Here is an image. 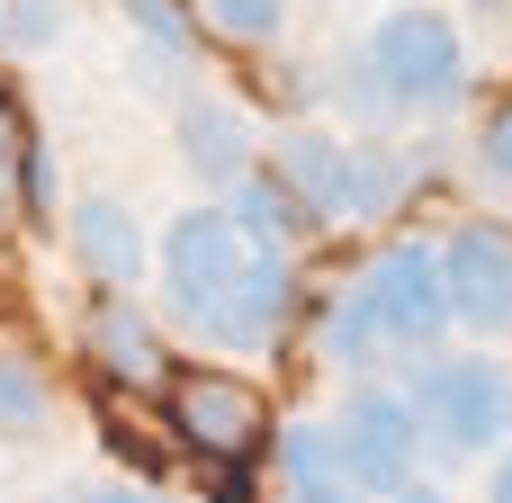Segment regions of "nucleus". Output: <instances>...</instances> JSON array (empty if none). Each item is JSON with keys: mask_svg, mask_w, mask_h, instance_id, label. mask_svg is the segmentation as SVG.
Masks as SVG:
<instances>
[{"mask_svg": "<svg viewBox=\"0 0 512 503\" xmlns=\"http://www.w3.org/2000/svg\"><path fill=\"white\" fill-rule=\"evenodd\" d=\"M405 405H414L432 459H486V450L504 441L512 378L486 351H423V360L405 369Z\"/></svg>", "mask_w": 512, "mask_h": 503, "instance_id": "nucleus-1", "label": "nucleus"}, {"mask_svg": "<svg viewBox=\"0 0 512 503\" xmlns=\"http://www.w3.org/2000/svg\"><path fill=\"white\" fill-rule=\"evenodd\" d=\"M360 54L378 63V81H387V99H396L405 117H450V108L468 99V45H459V27H450L441 9H423V0L387 9V18L360 36Z\"/></svg>", "mask_w": 512, "mask_h": 503, "instance_id": "nucleus-2", "label": "nucleus"}, {"mask_svg": "<svg viewBox=\"0 0 512 503\" xmlns=\"http://www.w3.org/2000/svg\"><path fill=\"white\" fill-rule=\"evenodd\" d=\"M351 279H360V297H369V315H378V333H387V351H396V360H423V351H441V342L459 333V324H450L441 243L396 234V243H378Z\"/></svg>", "mask_w": 512, "mask_h": 503, "instance_id": "nucleus-3", "label": "nucleus"}, {"mask_svg": "<svg viewBox=\"0 0 512 503\" xmlns=\"http://www.w3.org/2000/svg\"><path fill=\"white\" fill-rule=\"evenodd\" d=\"M243 261H252V243L234 234V216H225V207H180V216L162 225V243H153L162 315H171L180 333H198V324H207V306L243 279Z\"/></svg>", "mask_w": 512, "mask_h": 503, "instance_id": "nucleus-4", "label": "nucleus"}, {"mask_svg": "<svg viewBox=\"0 0 512 503\" xmlns=\"http://www.w3.org/2000/svg\"><path fill=\"white\" fill-rule=\"evenodd\" d=\"M333 441H342V477L369 503H387L405 477H423V423H414L405 387H387V378H351V396L333 414Z\"/></svg>", "mask_w": 512, "mask_h": 503, "instance_id": "nucleus-5", "label": "nucleus"}, {"mask_svg": "<svg viewBox=\"0 0 512 503\" xmlns=\"http://www.w3.org/2000/svg\"><path fill=\"white\" fill-rule=\"evenodd\" d=\"M441 279H450V324L477 342L512 333V234L504 225H459L441 243Z\"/></svg>", "mask_w": 512, "mask_h": 503, "instance_id": "nucleus-6", "label": "nucleus"}, {"mask_svg": "<svg viewBox=\"0 0 512 503\" xmlns=\"http://www.w3.org/2000/svg\"><path fill=\"white\" fill-rule=\"evenodd\" d=\"M288 315H297V261H288V252H252L243 279L207 306L198 342H207V351H270V342L288 333Z\"/></svg>", "mask_w": 512, "mask_h": 503, "instance_id": "nucleus-7", "label": "nucleus"}, {"mask_svg": "<svg viewBox=\"0 0 512 503\" xmlns=\"http://www.w3.org/2000/svg\"><path fill=\"white\" fill-rule=\"evenodd\" d=\"M171 432H180L189 450H207V459H243V450L270 432V414H261V396H252L243 378L198 369V378H180V396H171Z\"/></svg>", "mask_w": 512, "mask_h": 503, "instance_id": "nucleus-8", "label": "nucleus"}, {"mask_svg": "<svg viewBox=\"0 0 512 503\" xmlns=\"http://www.w3.org/2000/svg\"><path fill=\"white\" fill-rule=\"evenodd\" d=\"M63 234H72V261L99 279V288H135L153 243H144V216L126 198H72L63 207Z\"/></svg>", "mask_w": 512, "mask_h": 503, "instance_id": "nucleus-9", "label": "nucleus"}, {"mask_svg": "<svg viewBox=\"0 0 512 503\" xmlns=\"http://www.w3.org/2000/svg\"><path fill=\"white\" fill-rule=\"evenodd\" d=\"M180 162H189L207 189H234V180L261 162V135H252V117H243L234 99L189 90V99H180Z\"/></svg>", "mask_w": 512, "mask_h": 503, "instance_id": "nucleus-10", "label": "nucleus"}, {"mask_svg": "<svg viewBox=\"0 0 512 503\" xmlns=\"http://www.w3.org/2000/svg\"><path fill=\"white\" fill-rule=\"evenodd\" d=\"M225 216H234V234H243L252 252H288V261H297V252L324 234V216H315V207H306V198H297L279 171H261V162H252V171L225 189Z\"/></svg>", "mask_w": 512, "mask_h": 503, "instance_id": "nucleus-11", "label": "nucleus"}, {"mask_svg": "<svg viewBox=\"0 0 512 503\" xmlns=\"http://www.w3.org/2000/svg\"><path fill=\"white\" fill-rule=\"evenodd\" d=\"M81 342H90V360H99L108 378H126V387H153V378H162V324H153L144 297H126V288H99Z\"/></svg>", "mask_w": 512, "mask_h": 503, "instance_id": "nucleus-12", "label": "nucleus"}, {"mask_svg": "<svg viewBox=\"0 0 512 503\" xmlns=\"http://www.w3.org/2000/svg\"><path fill=\"white\" fill-rule=\"evenodd\" d=\"M414 180H423V153H396V144H378V135H351V171H342V225H387V216H405Z\"/></svg>", "mask_w": 512, "mask_h": 503, "instance_id": "nucleus-13", "label": "nucleus"}, {"mask_svg": "<svg viewBox=\"0 0 512 503\" xmlns=\"http://www.w3.org/2000/svg\"><path fill=\"white\" fill-rule=\"evenodd\" d=\"M315 360L342 369V378H378V369L396 360L387 333H378V315H369V297H360V279H342V288L315 306Z\"/></svg>", "mask_w": 512, "mask_h": 503, "instance_id": "nucleus-14", "label": "nucleus"}, {"mask_svg": "<svg viewBox=\"0 0 512 503\" xmlns=\"http://www.w3.org/2000/svg\"><path fill=\"white\" fill-rule=\"evenodd\" d=\"M324 225H342V171H351V135H333V126H288L279 135V162H270Z\"/></svg>", "mask_w": 512, "mask_h": 503, "instance_id": "nucleus-15", "label": "nucleus"}, {"mask_svg": "<svg viewBox=\"0 0 512 503\" xmlns=\"http://www.w3.org/2000/svg\"><path fill=\"white\" fill-rule=\"evenodd\" d=\"M324 99H333V108L360 126V135H378V126H396V117H405V108L387 99V81H378V63H369L360 45H351V54H342V72L324 81Z\"/></svg>", "mask_w": 512, "mask_h": 503, "instance_id": "nucleus-16", "label": "nucleus"}, {"mask_svg": "<svg viewBox=\"0 0 512 503\" xmlns=\"http://www.w3.org/2000/svg\"><path fill=\"white\" fill-rule=\"evenodd\" d=\"M270 468H279V486L342 477V441H333V423H288V432L270 441Z\"/></svg>", "mask_w": 512, "mask_h": 503, "instance_id": "nucleus-17", "label": "nucleus"}, {"mask_svg": "<svg viewBox=\"0 0 512 503\" xmlns=\"http://www.w3.org/2000/svg\"><path fill=\"white\" fill-rule=\"evenodd\" d=\"M45 414H54V396H45L36 360L0 351V441H36V432H45Z\"/></svg>", "mask_w": 512, "mask_h": 503, "instance_id": "nucleus-18", "label": "nucleus"}, {"mask_svg": "<svg viewBox=\"0 0 512 503\" xmlns=\"http://www.w3.org/2000/svg\"><path fill=\"white\" fill-rule=\"evenodd\" d=\"M72 0H0V54H45L63 36Z\"/></svg>", "mask_w": 512, "mask_h": 503, "instance_id": "nucleus-19", "label": "nucleus"}, {"mask_svg": "<svg viewBox=\"0 0 512 503\" xmlns=\"http://www.w3.org/2000/svg\"><path fill=\"white\" fill-rule=\"evenodd\" d=\"M207 27L225 45H270L288 27V0H207Z\"/></svg>", "mask_w": 512, "mask_h": 503, "instance_id": "nucleus-20", "label": "nucleus"}, {"mask_svg": "<svg viewBox=\"0 0 512 503\" xmlns=\"http://www.w3.org/2000/svg\"><path fill=\"white\" fill-rule=\"evenodd\" d=\"M468 171H477V189H495V198H512V99L477 126V144H468Z\"/></svg>", "mask_w": 512, "mask_h": 503, "instance_id": "nucleus-21", "label": "nucleus"}, {"mask_svg": "<svg viewBox=\"0 0 512 503\" xmlns=\"http://www.w3.org/2000/svg\"><path fill=\"white\" fill-rule=\"evenodd\" d=\"M288 503H369L351 477H315V486H288Z\"/></svg>", "mask_w": 512, "mask_h": 503, "instance_id": "nucleus-22", "label": "nucleus"}, {"mask_svg": "<svg viewBox=\"0 0 512 503\" xmlns=\"http://www.w3.org/2000/svg\"><path fill=\"white\" fill-rule=\"evenodd\" d=\"M387 503H450V486H423V477H405V486H396Z\"/></svg>", "mask_w": 512, "mask_h": 503, "instance_id": "nucleus-23", "label": "nucleus"}, {"mask_svg": "<svg viewBox=\"0 0 512 503\" xmlns=\"http://www.w3.org/2000/svg\"><path fill=\"white\" fill-rule=\"evenodd\" d=\"M486 503H512V450L495 459V468H486Z\"/></svg>", "mask_w": 512, "mask_h": 503, "instance_id": "nucleus-24", "label": "nucleus"}, {"mask_svg": "<svg viewBox=\"0 0 512 503\" xmlns=\"http://www.w3.org/2000/svg\"><path fill=\"white\" fill-rule=\"evenodd\" d=\"M81 503H162V495H144V486H99V495H81Z\"/></svg>", "mask_w": 512, "mask_h": 503, "instance_id": "nucleus-25", "label": "nucleus"}, {"mask_svg": "<svg viewBox=\"0 0 512 503\" xmlns=\"http://www.w3.org/2000/svg\"><path fill=\"white\" fill-rule=\"evenodd\" d=\"M45 503H81V495H45Z\"/></svg>", "mask_w": 512, "mask_h": 503, "instance_id": "nucleus-26", "label": "nucleus"}, {"mask_svg": "<svg viewBox=\"0 0 512 503\" xmlns=\"http://www.w3.org/2000/svg\"><path fill=\"white\" fill-rule=\"evenodd\" d=\"M504 432H512V405H504Z\"/></svg>", "mask_w": 512, "mask_h": 503, "instance_id": "nucleus-27", "label": "nucleus"}, {"mask_svg": "<svg viewBox=\"0 0 512 503\" xmlns=\"http://www.w3.org/2000/svg\"><path fill=\"white\" fill-rule=\"evenodd\" d=\"M486 9H504V0H486Z\"/></svg>", "mask_w": 512, "mask_h": 503, "instance_id": "nucleus-28", "label": "nucleus"}]
</instances>
